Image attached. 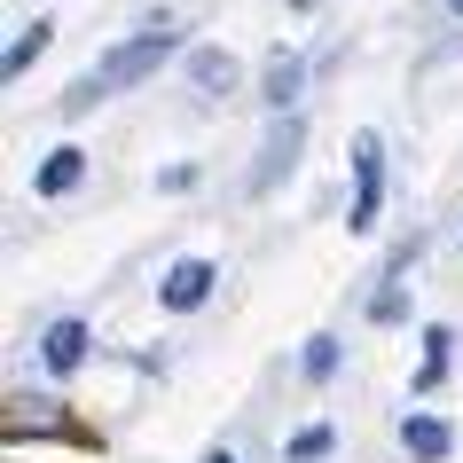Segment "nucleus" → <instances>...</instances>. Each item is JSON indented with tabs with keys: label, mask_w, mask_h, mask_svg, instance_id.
<instances>
[{
	"label": "nucleus",
	"mask_w": 463,
	"mask_h": 463,
	"mask_svg": "<svg viewBox=\"0 0 463 463\" xmlns=\"http://www.w3.org/2000/svg\"><path fill=\"white\" fill-rule=\"evenodd\" d=\"M40 48H48V24H32L24 40L8 48V79H16V71H32V55H40Z\"/></svg>",
	"instance_id": "9d476101"
},
{
	"label": "nucleus",
	"mask_w": 463,
	"mask_h": 463,
	"mask_svg": "<svg viewBox=\"0 0 463 463\" xmlns=\"http://www.w3.org/2000/svg\"><path fill=\"white\" fill-rule=\"evenodd\" d=\"M79 165H87V157H79V149H55L48 165H40V196H63L79 181Z\"/></svg>",
	"instance_id": "0eeeda50"
},
{
	"label": "nucleus",
	"mask_w": 463,
	"mask_h": 463,
	"mask_svg": "<svg viewBox=\"0 0 463 463\" xmlns=\"http://www.w3.org/2000/svg\"><path fill=\"white\" fill-rule=\"evenodd\" d=\"M377 134L354 142V228H377V196H385V157H377Z\"/></svg>",
	"instance_id": "f03ea898"
},
{
	"label": "nucleus",
	"mask_w": 463,
	"mask_h": 463,
	"mask_svg": "<svg viewBox=\"0 0 463 463\" xmlns=\"http://www.w3.org/2000/svg\"><path fill=\"white\" fill-rule=\"evenodd\" d=\"M401 439H409L416 456H448V424H432V416H409V424H401Z\"/></svg>",
	"instance_id": "6e6552de"
},
{
	"label": "nucleus",
	"mask_w": 463,
	"mask_h": 463,
	"mask_svg": "<svg viewBox=\"0 0 463 463\" xmlns=\"http://www.w3.org/2000/svg\"><path fill=\"white\" fill-rule=\"evenodd\" d=\"M448 8H456V16H463V0H448Z\"/></svg>",
	"instance_id": "f8f14e48"
},
{
	"label": "nucleus",
	"mask_w": 463,
	"mask_h": 463,
	"mask_svg": "<svg viewBox=\"0 0 463 463\" xmlns=\"http://www.w3.org/2000/svg\"><path fill=\"white\" fill-rule=\"evenodd\" d=\"M330 369H338V345L315 338V345H307V377H330Z\"/></svg>",
	"instance_id": "9b49d317"
},
{
	"label": "nucleus",
	"mask_w": 463,
	"mask_h": 463,
	"mask_svg": "<svg viewBox=\"0 0 463 463\" xmlns=\"http://www.w3.org/2000/svg\"><path fill=\"white\" fill-rule=\"evenodd\" d=\"M291 95H298V55H275V63H268V102L283 110Z\"/></svg>",
	"instance_id": "1a4fd4ad"
},
{
	"label": "nucleus",
	"mask_w": 463,
	"mask_h": 463,
	"mask_svg": "<svg viewBox=\"0 0 463 463\" xmlns=\"http://www.w3.org/2000/svg\"><path fill=\"white\" fill-rule=\"evenodd\" d=\"M173 40H181L173 24H149L142 40H126V48H110V55L95 63V71H87V79L71 87V95H63V110H87V102H102V95H118V87H134V79H149V71H157V63L173 55Z\"/></svg>",
	"instance_id": "f257e3e1"
},
{
	"label": "nucleus",
	"mask_w": 463,
	"mask_h": 463,
	"mask_svg": "<svg viewBox=\"0 0 463 463\" xmlns=\"http://www.w3.org/2000/svg\"><path fill=\"white\" fill-rule=\"evenodd\" d=\"M189 79H196V95H228V87H236V63H228L220 48H196L189 55Z\"/></svg>",
	"instance_id": "20e7f679"
},
{
	"label": "nucleus",
	"mask_w": 463,
	"mask_h": 463,
	"mask_svg": "<svg viewBox=\"0 0 463 463\" xmlns=\"http://www.w3.org/2000/svg\"><path fill=\"white\" fill-rule=\"evenodd\" d=\"M204 291H213V268H204V260H181V268L165 275V307H173V315L204 307Z\"/></svg>",
	"instance_id": "7ed1b4c3"
},
{
	"label": "nucleus",
	"mask_w": 463,
	"mask_h": 463,
	"mask_svg": "<svg viewBox=\"0 0 463 463\" xmlns=\"http://www.w3.org/2000/svg\"><path fill=\"white\" fill-rule=\"evenodd\" d=\"M79 362H87V330H79V322H55V330H48V369H55V377H71Z\"/></svg>",
	"instance_id": "39448f33"
},
{
	"label": "nucleus",
	"mask_w": 463,
	"mask_h": 463,
	"mask_svg": "<svg viewBox=\"0 0 463 463\" xmlns=\"http://www.w3.org/2000/svg\"><path fill=\"white\" fill-rule=\"evenodd\" d=\"M291 149H298V118H283V126H275V134H268V157H260V173H251V189H268L275 173L291 165Z\"/></svg>",
	"instance_id": "423d86ee"
}]
</instances>
